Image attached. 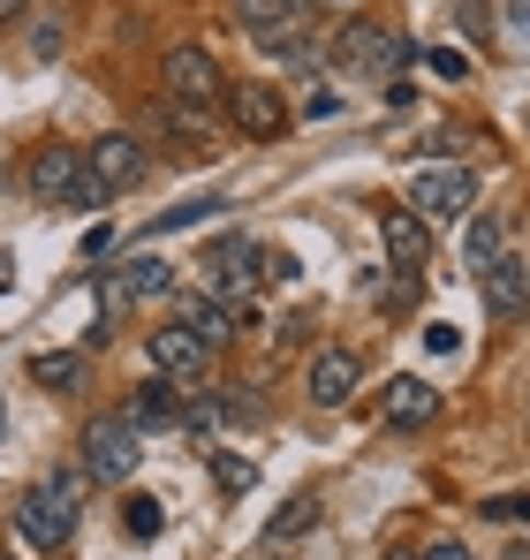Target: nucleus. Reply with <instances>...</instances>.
<instances>
[{"instance_id": "29", "label": "nucleus", "mask_w": 530, "mask_h": 560, "mask_svg": "<svg viewBox=\"0 0 530 560\" xmlns=\"http://www.w3.org/2000/svg\"><path fill=\"white\" fill-rule=\"evenodd\" d=\"M311 318H319V311H288V318L273 326V341H280V349H288V341H303V334H311Z\"/></svg>"}, {"instance_id": "40", "label": "nucleus", "mask_w": 530, "mask_h": 560, "mask_svg": "<svg viewBox=\"0 0 530 560\" xmlns=\"http://www.w3.org/2000/svg\"><path fill=\"white\" fill-rule=\"evenodd\" d=\"M508 560H530V538H516V546H508Z\"/></svg>"}, {"instance_id": "4", "label": "nucleus", "mask_w": 530, "mask_h": 560, "mask_svg": "<svg viewBox=\"0 0 530 560\" xmlns=\"http://www.w3.org/2000/svg\"><path fill=\"white\" fill-rule=\"evenodd\" d=\"M137 463H145V440L129 417H91L84 424V477L122 485V477H137Z\"/></svg>"}, {"instance_id": "2", "label": "nucleus", "mask_w": 530, "mask_h": 560, "mask_svg": "<svg viewBox=\"0 0 530 560\" xmlns=\"http://www.w3.org/2000/svg\"><path fill=\"white\" fill-rule=\"evenodd\" d=\"M410 61H417V46H410L402 31H379V23H349L342 46H334V69H342V77H387V84H394Z\"/></svg>"}, {"instance_id": "16", "label": "nucleus", "mask_w": 530, "mask_h": 560, "mask_svg": "<svg viewBox=\"0 0 530 560\" xmlns=\"http://www.w3.org/2000/svg\"><path fill=\"white\" fill-rule=\"evenodd\" d=\"M175 326H189V334L212 349V341H228V334H235V311H228L220 295H175Z\"/></svg>"}, {"instance_id": "44", "label": "nucleus", "mask_w": 530, "mask_h": 560, "mask_svg": "<svg viewBox=\"0 0 530 560\" xmlns=\"http://www.w3.org/2000/svg\"><path fill=\"white\" fill-rule=\"evenodd\" d=\"M387 560H402V553H387Z\"/></svg>"}, {"instance_id": "41", "label": "nucleus", "mask_w": 530, "mask_h": 560, "mask_svg": "<svg viewBox=\"0 0 530 560\" xmlns=\"http://www.w3.org/2000/svg\"><path fill=\"white\" fill-rule=\"evenodd\" d=\"M8 280H15V273H8V258H0V288H8Z\"/></svg>"}, {"instance_id": "9", "label": "nucleus", "mask_w": 530, "mask_h": 560, "mask_svg": "<svg viewBox=\"0 0 530 560\" xmlns=\"http://www.w3.org/2000/svg\"><path fill=\"white\" fill-rule=\"evenodd\" d=\"M145 357H152V372L160 378H175V386H197L205 378V341L189 334V326H152V341H145Z\"/></svg>"}, {"instance_id": "13", "label": "nucleus", "mask_w": 530, "mask_h": 560, "mask_svg": "<svg viewBox=\"0 0 530 560\" xmlns=\"http://www.w3.org/2000/svg\"><path fill=\"white\" fill-rule=\"evenodd\" d=\"M379 235H387V266H394V273H425V258H433V228H425L410 205H394V212L379 220Z\"/></svg>"}, {"instance_id": "33", "label": "nucleus", "mask_w": 530, "mask_h": 560, "mask_svg": "<svg viewBox=\"0 0 530 560\" xmlns=\"http://www.w3.org/2000/svg\"><path fill=\"white\" fill-rule=\"evenodd\" d=\"M425 349H433V357H454V349H462V334H454V326H425Z\"/></svg>"}, {"instance_id": "18", "label": "nucleus", "mask_w": 530, "mask_h": 560, "mask_svg": "<svg viewBox=\"0 0 530 560\" xmlns=\"http://www.w3.org/2000/svg\"><path fill=\"white\" fill-rule=\"evenodd\" d=\"M84 349H38V357H31V378H38V386H46V394H77V386H84Z\"/></svg>"}, {"instance_id": "19", "label": "nucleus", "mask_w": 530, "mask_h": 560, "mask_svg": "<svg viewBox=\"0 0 530 560\" xmlns=\"http://www.w3.org/2000/svg\"><path fill=\"white\" fill-rule=\"evenodd\" d=\"M500 243H508L500 212H470V220H462V266H477V273H485V266L500 258Z\"/></svg>"}, {"instance_id": "35", "label": "nucleus", "mask_w": 530, "mask_h": 560, "mask_svg": "<svg viewBox=\"0 0 530 560\" xmlns=\"http://www.w3.org/2000/svg\"><path fill=\"white\" fill-rule=\"evenodd\" d=\"M334 106H342V98H334V92H326V84H319V92H311V98H303V114H311V121H326V114H334Z\"/></svg>"}, {"instance_id": "12", "label": "nucleus", "mask_w": 530, "mask_h": 560, "mask_svg": "<svg viewBox=\"0 0 530 560\" xmlns=\"http://www.w3.org/2000/svg\"><path fill=\"white\" fill-rule=\"evenodd\" d=\"M77 183H84V152H77V144H46V152L31 160V197H38V205H69Z\"/></svg>"}, {"instance_id": "11", "label": "nucleus", "mask_w": 530, "mask_h": 560, "mask_svg": "<svg viewBox=\"0 0 530 560\" xmlns=\"http://www.w3.org/2000/svg\"><path fill=\"white\" fill-rule=\"evenodd\" d=\"M84 175H91V183H106V189L137 183V175H145V137H129V129L99 137V144L84 152Z\"/></svg>"}, {"instance_id": "23", "label": "nucleus", "mask_w": 530, "mask_h": 560, "mask_svg": "<svg viewBox=\"0 0 530 560\" xmlns=\"http://www.w3.org/2000/svg\"><path fill=\"white\" fill-rule=\"evenodd\" d=\"M477 515H485V523H508V530H516V523L530 530V492H493Z\"/></svg>"}, {"instance_id": "24", "label": "nucleus", "mask_w": 530, "mask_h": 560, "mask_svg": "<svg viewBox=\"0 0 530 560\" xmlns=\"http://www.w3.org/2000/svg\"><path fill=\"white\" fill-rule=\"evenodd\" d=\"M160 523H168L160 500H129V508H122V530H129V538H160Z\"/></svg>"}, {"instance_id": "7", "label": "nucleus", "mask_w": 530, "mask_h": 560, "mask_svg": "<svg viewBox=\"0 0 530 560\" xmlns=\"http://www.w3.org/2000/svg\"><path fill=\"white\" fill-rule=\"evenodd\" d=\"M197 258H205V280H212L220 303H243V295L265 280V250H258V243H243V235H220V243H205Z\"/></svg>"}, {"instance_id": "36", "label": "nucleus", "mask_w": 530, "mask_h": 560, "mask_svg": "<svg viewBox=\"0 0 530 560\" xmlns=\"http://www.w3.org/2000/svg\"><path fill=\"white\" fill-rule=\"evenodd\" d=\"M106 250H114V228L99 220V228H91V235H84V258H106Z\"/></svg>"}, {"instance_id": "25", "label": "nucleus", "mask_w": 530, "mask_h": 560, "mask_svg": "<svg viewBox=\"0 0 530 560\" xmlns=\"http://www.w3.org/2000/svg\"><path fill=\"white\" fill-rule=\"evenodd\" d=\"M212 485H220V492H251V485H258V469L243 463V455H212Z\"/></svg>"}, {"instance_id": "27", "label": "nucleus", "mask_w": 530, "mask_h": 560, "mask_svg": "<svg viewBox=\"0 0 530 560\" xmlns=\"http://www.w3.org/2000/svg\"><path fill=\"white\" fill-rule=\"evenodd\" d=\"M417 61H425L433 77H447V84H462V77H470V54H454V46H433V54H417Z\"/></svg>"}, {"instance_id": "32", "label": "nucleus", "mask_w": 530, "mask_h": 560, "mask_svg": "<svg viewBox=\"0 0 530 560\" xmlns=\"http://www.w3.org/2000/svg\"><path fill=\"white\" fill-rule=\"evenodd\" d=\"M303 273V258H288V250H265V280H296Z\"/></svg>"}, {"instance_id": "20", "label": "nucleus", "mask_w": 530, "mask_h": 560, "mask_svg": "<svg viewBox=\"0 0 530 560\" xmlns=\"http://www.w3.org/2000/svg\"><path fill=\"white\" fill-rule=\"evenodd\" d=\"M122 280H129V303H160V295H175V258H129L122 266Z\"/></svg>"}, {"instance_id": "10", "label": "nucleus", "mask_w": 530, "mask_h": 560, "mask_svg": "<svg viewBox=\"0 0 530 560\" xmlns=\"http://www.w3.org/2000/svg\"><path fill=\"white\" fill-rule=\"evenodd\" d=\"M356 378H364V357L356 349H319L303 394H311V409H342V401H356Z\"/></svg>"}, {"instance_id": "5", "label": "nucleus", "mask_w": 530, "mask_h": 560, "mask_svg": "<svg viewBox=\"0 0 530 560\" xmlns=\"http://www.w3.org/2000/svg\"><path fill=\"white\" fill-rule=\"evenodd\" d=\"M160 92L175 98V106H220L228 84H220V61L205 46H168L160 54Z\"/></svg>"}, {"instance_id": "37", "label": "nucleus", "mask_w": 530, "mask_h": 560, "mask_svg": "<svg viewBox=\"0 0 530 560\" xmlns=\"http://www.w3.org/2000/svg\"><path fill=\"white\" fill-rule=\"evenodd\" d=\"M508 23H516V38H530V0H508Z\"/></svg>"}, {"instance_id": "21", "label": "nucleus", "mask_w": 530, "mask_h": 560, "mask_svg": "<svg viewBox=\"0 0 530 560\" xmlns=\"http://www.w3.org/2000/svg\"><path fill=\"white\" fill-rule=\"evenodd\" d=\"M311 523H319V500L303 492V500H288V508H280L273 523H265V538H273V546H288V538H303Z\"/></svg>"}, {"instance_id": "38", "label": "nucleus", "mask_w": 530, "mask_h": 560, "mask_svg": "<svg viewBox=\"0 0 530 560\" xmlns=\"http://www.w3.org/2000/svg\"><path fill=\"white\" fill-rule=\"evenodd\" d=\"M425 560H477V553H470V546H433Z\"/></svg>"}, {"instance_id": "34", "label": "nucleus", "mask_w": 530, "mask_h": 560, "mask_svg": "<svg viewBox=\"0 0 530 560\" xmlns=\"http://www.w3.org/2000/svg\"><path fill=\"white\" fill-rule=\"evenodd\" d=\"M31 54H61V23H31Z\"/></svg>"}, {"instance_id": "8", "label": "nucleus", "mask_w": 530, "mask_h": 560, "mask_svg": "<svg viewBox=\"0 0 530 560\" xmlns=\"http://www.w3.org/2000/svg\"><path fill=\"white\" fill-rule=\"evenodd\" d=\"M228 121H235V137H251V144H273L280 129H288V106L273 84L258 77H243V84H228Z\"/></svg>"}, {"instance_id": "1", "label": "nucleus", "mask_w": 530, "mask_h": 560, "mask_svg": "<svg viewBox=\"0 0 530 560\" xmlns=\"http://www.w3.org/2000/svg\"><path fill=\"white\" fill-rule=\"evenodd\" d=\"M77 508H84V477H77V469H61V477L31 485V492L15 500V538H23V546H38V553L69 546V530H77Z\"/></svg>"}, {"instance_id": "39", "label": "nucleus", "mask_w": 530, "mask_h": 560, "mask_svg": "<svg viewBox=\"0 0 530 560\" xmlns=\"http://www.w3.org/2000/svg\"><path fill=\"white\" fill-rule=\"evenodd\" d=\"M23 8H31V0H0V23H15V15H23Z\"/></svg>"}, {"instance_id": "17", "label": "nucleus", "mask_w": 530, "mask_h": 560, "mask_svg": "<svg viewBox=\"0 0 530 560\" xmlns=\"http://www.w3.org/2000/svg\"><path fill=\"white\" fill-rule=\"evenodd\" d=\"M175 417H182V386H175V378H145L137 401H129V424L152 432V424H175Z\"/></svg>"}, {"instance_id": "14", "label": "nucleus", "mask_w": 530, "mask_h": 560, "mask_svg": "<svg viewBox=\"0 0 530 560\" xmlns=\"http://www.w3.org/2000/svg\"><path fill=\"white\" fill-rule=\"evenodd\" d=\"M477 288H485V311L493 318H523L530 311V273H523V258H508V250L477 273Z\"/></svg>"}, {"instance_id": "15", "label": "nucleus", "mask_w": 530, "mask_h": 560, "mask_svg": "<svg viewBox=\"0 0 530 560\" xmlns=\"http://www.w3.org/2000/svg\"><path fill=\"white\" fill-rule=\"evenodd\" d=\"M440 417V394H433V378H394L387 386V424H402V432H417V424H433Z\"/></svg>"}, {"instance_id": "6", "label": "nucleus", "mask_w": 530, "mask_h": 560, "mask_svg": "<svg viewBox=\"0 0 530 560\" xmlns=\"http://www.w3.org/2000/svg\"><path fill=\"white\" fill-rule=\"evenodd\" d=\"M228 15H235V31H243L258 54H280V46H296V38H303L311 0H228Z\"/></svg>"}, {"instance_id": "3", "label": "nucleus", "mask_w": 530, "mask_h": 560, "mask_svg": "<svg viewBox=\"0 0 530 560\" xmlns=\"http://www.w3.org/2000/svg\"><path fill=\"white\" fill-rule=\"evenodd\" d=\"M402 205L417 220H470L477 212V175L470 167H417L410 189H402Z\"/></svg>"}, {"instance_id": "31", "label": "nucleus", "mask_w": 530, "mask_h": 560, "mask_svg": "<svg viewBox=\"0 0 530 560\" xmlns=\"http://www.w3.org/2000/svg\"><path fill=\"white\" fill-rule=\"evenodd\" d=\"M410 303H417V273H394V288H387V311H394V318H402V311H410Z\"/></svg>"}, {"instance_id": "22", "label": "nucleus", "mask_w": 530, "mask_h": 560, "mask_svg": "<svg viewBox=\"0 0 530 560\" xmlns=\"http://www.w3.org/2000/svg\"><path fill=\"white\" fill-rule=\"evenodd\" d=\"M220 205H228V197H189V205H175V212H160V220H152V243H160V235H182V228H197V220H212Z\"/></svg>"}, {"instance_id": "26", "label": "nucleus", "mask_w": 530, "mask_h": 560, "mask_svg": "<svg viewBox=\"0 0 530 560\" xmlns=\"http://www.w3.org/2000/svg\"><path fill=\"white\" fill-rule=\"evenodd\" d=\"M454 31H462L470 46H485V38H493V15H485V0H454Z\"/></svg>"}, {"instance_id": "30", "label": "nucleus", "mask_w": 530, "mask_h": 560, "mask_svg": "<svg viewBox=\"0 0 530 560\" xmlns=\"http://www.w3.org/2000/svg\"><path fill=\"white\" fill-rule=\"evenodd\" d=\"M106 197H114V189H106V183H91V175H84V183H77V197H69V212H99Z\"/></svg>"}, {"instance_id": "43", "label": "nucleus", "mask_w": 530, "mask_h": 560, "mask_svg": "<svg viewBox=\"0 0 530 560\" xmlns=\"http://www.w3.org/2000/svg\"><path fill=\"white\" fill-rule=\"evenodd\" d=\"M273 560H288V553H273Z\"/></svg>"}, {"instance_id": "42", "label": "nucleus", "mask_w": 530, "mask_h": 560, "mask_svg": "<svg viewBox=\"0 0 530 560\" xmlns=\"http://www.w3.org/2000/svg\"><path fill=\"white\" fill-rule=\"evenodd\" d=\"M319 8H349V0H319Z\"/></svg>"}, {"instance_id": "28", "label": "nucleus", "mask_w": 530, "mask_h": 560, "mask_svg": "<svg viewBox=\"0 0 530 560\" xmlns=\"http://www.w3.org/2000/svg\"><path fill=\"white\" fill-rule=\"evenodd\" d=\"M99 311H106V318H122V311H129V280H122V266H114V273H99Z\"/></svg>"}, {"instance_id": "45", "label": "nucleus", "mask_w": 530, "mask_h": 560, "mask_svg": "<svg viewBox=\"0 0 530 560\" xmlns=\"http://www.w3.org/2000/svg\"><path fill=\"white\" fill-rule=\"evenodd\" d=\"M0 560H8V553H0Z\"/></svg>"}]
</instances>
